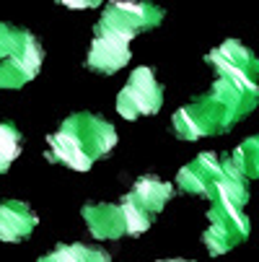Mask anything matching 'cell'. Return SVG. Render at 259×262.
<instances>
[{
	"label": "cell",
	"mask_w": 259,
	"mask_h": 262,
	"mask_svg": "<svg viewBox=\"0 0 259 262\" xmlns=\"http://www.w3.org/2000/svg\"><path fill=\"white\" fill-rule=\"evenodd\" d=\"M259 101V78L246 73H218L207 94L174 112V133L179 140H200L220 135L251 115Z\"/></svg>",
	"instance_id": "6da1fadb"
},
{
	"label": "cell",
	"mask_w": 259,
	"mask_h": 262,
	"mask_svg": "<svg viewBox=\"0 0 259 262\" xmlns=\"http://www.w3.org/2000/svg\"><path fill=\"white\" fill-rule=\"evenodd\" d=\"M117 145V130L91 112H76L47 138V161L88 171L99 159H106Z\"/></svg>",
	"instance_id": "7a4b0ae2"
},
{
	"label": "cell",
	"mask_w": 259,
	"mask_h": 262,
	"mask_svg": "<svg viewBox=\"0 0 259 262\" xmlns=\"http://www.w3.org/2000/svg\"><path fill=\"white\" fill-rule=\"evenodd\" d=\"M42 60L44 50L31 31L0 24V91L21 89L34 81Z\"/></svg>",
	"instance_id": "3957f363"
},
{
	"label": "cell",
	"mask_w": 259,
	"mask_h": 262,
	"mask_svg": "<svg viewBox=\"0 0 259 262\" xmlns=\"http://www.w3.org/2000/svg\"><path fill=\"white\" fill-rule=\"evenodd\" d=\"M163 21V11L153 3H135V0H112L104 6V13L96 24L101 31L120 34L125 39H135L137 34L151 31Z\"/></svg>",
	"instance_id": "277c9868"
},
{
	"label": "cell",
	"mask_w": 259,
	"mask_h": 262,
	"mask_svg": "<svg viewBox=\"0 0 259 262\" xmlns=\"http://www.w3.org/2000/svg\"><path fill=\"white\" fill-rule=\"evenodd\" d=\"M163 104V89L153 76V68H135L130 81L117 96V112L125 120L151 117Z\"/></svg>",
	"instance_id": "5b68a950"
},
{
	"label": "cell",
	"mask_w": 259,
	"mask_h": 262,
	"mask_svg": "<svg viewBox=\"0 0 259 262\" xmlns=\"http://www.w3.org/2000/svg\"><path fill=\"white\" fill-rule=\"evenodd\" d=\"M223 179V159H218L215 154L205 151L195 156L190 164H184L176 174V187L187 195L195 198H207L215 192V187Z\"/></svg>",
	"instance_id": "8992f818"
},
{
	"label": "cell",
	"mask_w": 259,
	"mask_h": 262,
	"mask_svg": "<svg viewBox=\"0 0 259 262\" xmlns=\"http://www.w3.org/2000/svg\"><path fill=\"white\" fill-rule=\"evenodd\" d=\"M132 52H130V39L112 31H101L93 29V42L91 50L86 55V65L93 73H101V76H114L117 70H122L130 62Z\"/></svg>",
	"instance_id": "52a82bcc"
},
{
	"label": "cell",
	"mask_w": 259,
	"mask_h": 262,
	"mask_svg": "<svg viewBox=\"0 0 259 262\" xmlns=\"http://www.w3.org/2000/svg\"><path fill=\"white\" fill-rule=\"evenodd\" d=\"M86 226L91 231L93 239L104 242V239H122L127 236V218H125V208L122 203H88L81 210Z\"/></svg>",
	"instance_id": "ba28073f"
},
{
	"label": "cell",
	"mask_w": 259,
	"mask_h": 262,
	"mask_svg": "<svg viewBox=\"0 0 259 262\" xmlns=\"http://www.w3.org/2000/svg\"><path fill=\"white\" fill-rule=\"evenodd\" d=\"M213 73H249L259 78V57L239 39H226L205 55Z\"/></svg>",
	"instance_id": "9c48e42d"
},
{
	"label": "cell",
	"mask_w": 259,
	"mask_h": 262,
	"mask_svg": "<svg viewBox=\"0 0 259 262\" xmlns=\"http://www.w3.org/2000/svg\"><path fill=\"white\" fill-rule=\"evenodd\" d=\"M39 218L21 200H3L0 203V242L18 244L31 236Z\"/></svg>",
	"instance_id": "30bf717a"
},
{
	"label": "cell",
	"mask_w": 259,
	"mask_h": 262,
	"mask_svg": "<svg viewBox=\"0 0 259 262\" xmlns=\"http://www.w3.org/2000/svg\"><path fill=\"white\" fill-rule=\"evenodd\" d=\"M171 198H174V187L169 182L156 179V177H140V179H135L132 190L125 195L127 203H132L137 210H143L145 215H151V218H156L166 208V203Z\"/></svg>",
	"instance_id": "8fae6325"
},
{
	"label": "cell",
	"mask_w": 259,
	"mask_h": 262,
	"mask_svg": "<svg viewBox=\"0 0 259 262\" xmlns=\"http://www.w3.org/2000/svg\"><path fill=\"white\" fill-rule=\"evenodd\" d=\"M36 262H112V257L109 252L88 244H57Z\"/></svg>",
	"instance_id": "7c38bea8"
},
{
	"label": "cell",
	"mask_w": 259,
	"mask_h": 262,
	"mask_svg": "<svg viewBox=\"0 0 259 262\" xmlns=\"http://www.w3.org/2000/svg\"><path fill=\"white\" fill-rule=\"evenodd\" d=\"M23 138L16 122H0V174H6L11 164L21 156Z\"/></svg>",
	"instance_id": "4fadbf2b"
},
{
	"label": "cell",
	"mask_w": 259,
	"mask_h": 262,
	"mask_svg": "<svg viewBox=\"0 0 259 262\" xmlns=\"http://www.w3.org/2000/svg\"><path fill=\"white\" fill-rule=\"evenodd\" d=\"M231 159L236 161V166L241 169V174L246 179H256L259 177V135L239 143L236 151L231 154Z\"/></svg>",
	"instance_id": "5bb4252c"
},
{
	"label": "cell",
	"mask_w": 259,
	"mask_h": 262,
	"mask_svg": "<svg viewBox=\"0 0 259 262\" xmlns=\"http://www.w3.org/2000/svg\"><path fill=\"white\" fill-rule=\"evenodd\" d=\"M60 6H65V8H96L99 3L96 0H91V3H73V0H65V3H60Z\"/></svg>",
	"instance_id": "9a60e30c"
},
{
	"label": "cell",
	"mask_w": 259,
	"mask_h": 262,
	"mask_svg": "<svg viewBox=\"0 0 259 262\" xmlns=\"http://www.w3.org/2000/svg\"><path fill=\"white\" fill-rule=\"evenodd\" d=\"M158 262H192V259H158Z\"/></svg>",
	"instance_id": "2e32d148"
}]
</instances>
